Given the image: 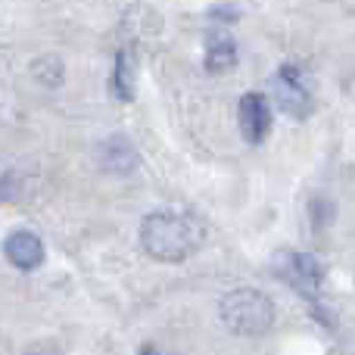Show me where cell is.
Here are the masks:
<instances>
[{
	"label": "cell",
	"instance_id": "cell-8",
	"mask_svg": "<svg viewBox=\"0 0 355 355\" xmlns=\"http://www.w3.org/2000/svg\"><path fill=\"white\" fill-rule=\"evenodd\" d=\"M131 53L125 50L122 56L116 60V69H112V94L122 100H131V94H135V75H131Z\"/></svg>",
	"mask_w": 355,
	"mask_h": 355
},
{
	"label": "cell",
	"instance_id": "cell-1",
	"mask_svg": "<svg viewBox=\"0 0 355 355\" xmlns=\"http://www.w3.org/2000/svg\"><path fill=\"white\" fill-rule=\"evenodd\" d=\"M200 243V225L181 212H153L141 225V250L156 262H181Z\"/></svg>",
	"mask_w": 355,
	"mask_h": 355
},
{
	"label": "cell",
	"instance_id": "cell-4",
	"mask_svg": "<svg viewBox=\"0 0 355 355\" xmlns=\"http://www.w3.org/2000/svg\"><path fill=\"white\" fill-rule=\"evenodd\" d=\"M275 97L277 106L284 112H293V116H306L312 110V91H309L306 78L296 66H284L275 78Z\"/></svg>",
	"mask_w": 355,
	"mask_h": 355
},
{
	"label": "cell",
	"instance_id": "cell-3",
	"mask_svg": "<svg viewBox=\"0 0 355 355\" xmlns=\"http://www.w3.org/2000/svg\"><path fill=\"white\" fill-rule=\"evenodd\" d=\"M271 271L281 277L287 287L300 290V293H315L324 281V268L315 256L300 250H277L271 259Z\"/></svg>",
	"mask_w": 355,
	"mask_h": 355
},
{
	"label": "cell",
	"instance_id": "cell-7",
	"mask_svg": "<svg viewBox=\"0 0 355 355\" xmlns=\"http://www.w3.org/2000/svg\"><path fill=\"white\" fill-rule=\"evenodd\" d=\"M206 69L209 72H227V69H234V62H237V44H234V37L227 35V31L215 28L212 35L206 37Z\"/></svg>",
	"mask_w": 355,
	"mask_h": 355
},
{
	"label": "cell",
	"instance_id": "cell-5",
	"mask_svg": "<svg viewBox=\"0 0 355 355\" xmlns=\"http://www.w3.org/2000/svg\"><path fill=\"white\" fill-rule=\"evenodd\" d=\"M237 125H240V135L246 137L250 144H262L271 131V110H268V100L262 94L250 91L240 97L237 103Z\"/></svg>",
	"mask_w": 355,
	"mask_h": 355
},
{
	"label": "cell",
	"instance_id": "cell-6",
	"mask_svg": "<svg viewBox=\"0 0 355 355\" xmlns=\"http://www.w3.org/2000/svg\"><path fill=\"white\" fill-rule=\"evenodd\" d=\"M3 256L12 268L19 271H35L44 262V243L37 234L31 231H12L3 240Z\"/></svg>",
	"mask_w": 355,
	"mask_h": 355
},
{
	"label": "cell",
	"instance_id": "cell-2",
	"mask_svg": "<svg viewBox=\"0 0 355 355\" xmlns=\"http://www.w3.org/2000/svg\"><path fill=\"white\" fill-rule=\"evenodd\" d=\"M218 318L237 337H259V334L271 331L275 324V306L265 293L252 287H240L221 296L218 302Z\"/></svg>",
	"mask_w": 355,
	"mask_h": 355
}]
</instances>
